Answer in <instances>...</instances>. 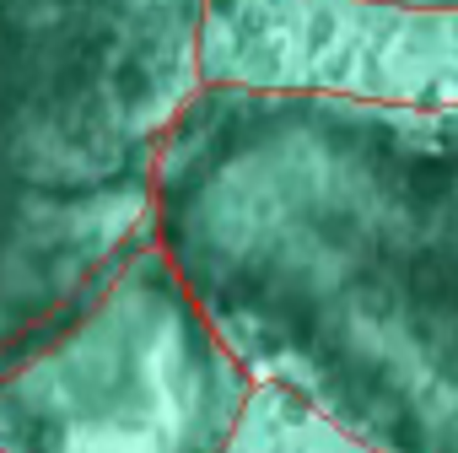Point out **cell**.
<instances>
[{
	"mask_svg": "<svg viewBox=\"0 0 458 453\" xmlns=\"http://www.w3.org/2000/svg\"><path fill=\"white\" fill-rule=\"evenodd\" d=\"M372 6H399V12H458V0H372Z\"/></svg>",
	"mask_w": 458,
	"mask_h": 453,
	"instance_id": "4",
	"label": "cell"
},
{
	"mask_svg": "<svg viewBox=\"0 0 458 453\" xmlns=\"http://www.w3.org/2000/svg\"><path fill=\"white\" fill-rule=\"evenodd\" d=\"M249 389L151 238L0 356V453H226Z\"/></svg>",
	"mask_w": 458,
	"mask_h": 453,
	"instance_id": "3",
	"label": "cell"
},
{
	"mask_svg": "<svg viewBox=\"0 0 458 453\" xmlns=\"http://www.w3.org/2000/svg\"><path fill=\"white\" fill-rule=\"evenodd\" d=\"M157 244L254 378L367 453H458V103L210 81Z\"/></svg>",
	"mask_w": 458,
	"mask_h": 453,
	"instance_id": "1",
	"label": "cell"
},
{
	"mask_svg": "<svg viewBox=\"0 0 458 453\" xmlns=\"http://www.w3.org/2000/svg\"><path fill=\"white\" fill-rule=\"evenodd\" d=\"M210 0H0V356L157 238Z\"/></svg>",
	"mask_w": 458,
	"mask_h": 453,
	"instance_id": "2",
	"label": "cell"
}]
</instances>
